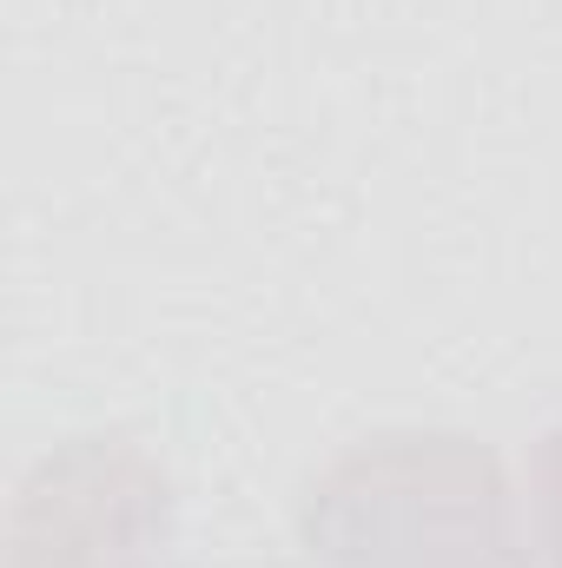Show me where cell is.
<instances>
[{
    "label": "cell",
    "mask_w": 562,
    "mask_h": 568,
    "mask_svg": "<svg viewBox=\"0 0 562 568\" xmlns=\"http://www.w3.org/2000/svg\"><path fill=\"white\" fill-rule=\"evenodd\" d=\"M165 536V469L133 436H73L20 483L7 568H145Z\"/></svg>",
    "instance_id": "2"
},
{
    "label": "cell",
    "mask_w": 562,
    "mask_h": 568,
    "mask_svg": "<svg viewBox=\"0 0 562 568\" xmlns=\"http://www.w3.org/2000/svg\"><path fill=\"white\" fill-rule=\"evenodd\" d=\"M530 489H536V542H543V562L562 568V424L530 456Z\"/></svg>",
    "instance_id": "3"
},
{
    "label": "cell",
    "mask_w": 562,
    "mask_h": 568,
    "mask_svg": "<svg viewBox=\"0 0 562 568\" xmlns=\"http://www.w3.org/2000/svg\"><path fill=\"white\" fill-rule=\"evenodd\" d=\"M304 549L318 568H530L496 449L450 429L344 449L304 496Z\"/></svg>",
    "instance_id": "1"
}]
</instances>
